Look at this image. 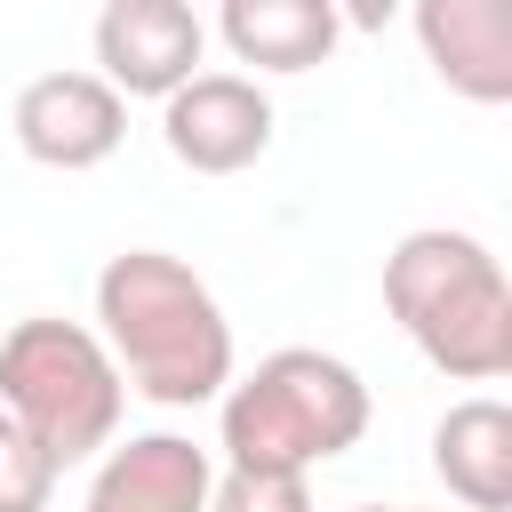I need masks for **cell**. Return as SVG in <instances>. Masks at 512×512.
Segmentation results:
<instances>
[{"mask_svg":"<svg viewBox=\"0 0 512 512\" xmlns=\"http://www.w3.org/2000/svg\"><path fill=\"white\" fill-rule=\"evenodd\" d=\"M96 344L152 408H200L232 384V320L168 248H120L96 272Z\"/></svg>","mask_w":512,"mask_h":512,"instance_id":"6da1fadb","label":"cell"},{"mask_svg":"<svg viewBox=\"0 0 512 512\" xmlns=\"http://www.w3.org/2000/svg\"><path fill=\"white\" fill-rule=\"evenodd\" d=\"M384 312L456 384L512 376V280L480 232L424 224L384 256Z\"/></svg>","mask_w":512,"mask_h":512,"instance_id":"7a4b0ae2","label":"cell"},{"mask_svg":"<svg viewBox=\"0 0 512 512\" xmlns=\"http://www.w3.org/2000/svg\"><path fill=\"white\" fill-rule=\"evenodd\" d=\"M368 432V384L352 360L320 352V344H280L264 352L248 376L224 384V416H216V448L224 472H312L344 448H360Z\"/></svg>","mask_w":512,"mask_h":512,"instance_id":"3957f363","label":"cell"},{"mask_svg":"<svg viewBox=\"0 0 512 512\" xmlns=\"http://www.w3.org/2000/svg\"><path fill=\"white\" fill-rule=\"evenodd\" d=\"M120 368L96 344V328L80 320H16L0 336V416H16V432L64 472L88 464L96 448H112L120 432Z\"/></svg>","mask_w":512,"mask_h":512,"instance_id":"277c9868","label":"cell"},{"mask_svg":"<svg viewBox=\"0 0 512 512\" xmlns=\"http://www.w3.org/2000/svg\"><path fill=\"white\" fill-rule=\"evenodd\" d=\"M160 144L192 176H240L272 144V96L248 72H192L160 104Z\"/></svg>","mask_w":512,"mask_h":512,"instance_id":"5b68a950","label":"cell"},{"mask_svg":"<svg viewBox=\"0 0 512 512\" xmlns=\"http://www.w3.org/2000/svg\"><path fill=\"white\" fill-rule=\"evenodd\" d=\"M208 24L184 0H112L96 16V80L128 104V96H176L200 72Z\"/></svg>","mask_w":512,"mask_h":512,"instance_id":"8992f818","label":"cell"},{"mask_svg":"<svg viewBox=\"0 0 512 512\" xmlns=\"http://www.w3.org/2000/svg\"><path fill=\"white\" fill-rule=\"evenodd\" d=\"M8 128H16L24 160L80 176V168H96V160L120 152V136H128V104H120L96 72H40V80L16 88Z\"/></svg>","mask_w":512,"mask_h":512,"instance_id":"52a82bcc","label":"cell"},{"mask_svg":"<svg viewBox=\"0 0 512 512\" xmlns=\"http://www.w3.org/2000/svg\"><path fill=\"white\" fill-rule=\"evenodd\" d=\"M216 456L184 432H136L128 448H104L80 512H208Z\"/></svg>","mask_w":512,"mask_h":512,"instance_id":"ba28073f","label":"cell"},{"mask_svg":"<svg viewBox=\"0 0 512 512\" xmlns=\"http://www.w3.org/2000/svg\"><path fill=\"white\" fill-rule=\"evenodd\" d=\"M416 40H424V64L456 96H472V104L512 96V8L504 0H424Z\"/></svg>","mask_w":512,"mask_h":512,"instance_id":"9c48e42d","label":"cell"},{"mask_svg":"<svg viewBox=\"0 0 512 512\" xmlns=\"http://www.w3.org/2000/svg\"><path fill=\"white\" fill-rule=\"evenodd\" d=\"M432 472L464 512H512V408L472 392L432 424Z\"/></svg>","mask_w":512,"mask_h":512,"instance_id":"30bf717a","label":"cell"},{"mask_svg":"<svg viewBox=\"0 0 512 512\" xmlns=\"http://www.w3.org/2000/svg\"><path fill=\"white\" fill-rule=\"evenodd\" d=\"M216 32L256 72H312V64H328L344 16L328 0H224Z\"/></svg>","mask_w":512,"mask_h":512,"instance_id":"8fae6325","label":"cell"},{"mask_svg":"<svg viewBox=\"0 0 512 512\" xmlns=\"http://www.w3.org/2000/svg\"><path fill=\"white\" fill-rule=\"evenodd\" d=\"M56 496V464L16 432V416H0V512H48Z\"/></svg>","mask_w":512,"mask_h":512,"instance_id":"7c38bea8","label":"cell"},{"mask_svg":"<svg viewBox=\"0 0 512 512\" xmlns=\"http://www.w3.org/2000/svg\"><path fill=\"white\" fill-rule=\"evenodd\" d=\"M208 512H312V488L296 472H216Z\"/></svg>","mask_w":512,"mask_h":512,"instance_id":"4fadbf2b","label":"cell"},{"mask_svg":"<svg viewBox=\"0 0 512 512\" xmlns=\"http://www.w3.org/2000/svg\"><path fill=\"white\" fill-rule=\"evenodd\" d=\"M360 512H416V504H360Z\"/></svg>","mask_w":512,"mask_h":512,"instance_id":"5bb4252c","label":"cell"}]
</instances>
